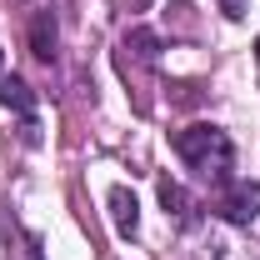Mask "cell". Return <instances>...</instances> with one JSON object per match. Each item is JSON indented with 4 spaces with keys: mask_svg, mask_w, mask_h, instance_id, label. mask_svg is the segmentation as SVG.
Listing matches in <instances>:
<instances>
[{
    "mask_svg": "<svg viewBox=\"0 0 260 260\" xmlns=\"http://www.w3.org/2000/svg\"><path fill=\"white\" fill-rule=\"evenodd\" d=\"M215 210H220V220H230V225H255V215H260V185H255V180H230V185H220Z\"/></svg>",
    "mask_w": 260,
    "mask_h": 260,
    "instance_id": "2",
    "label": "cell"
},
{
    "mask_svg": "<svg viewBox=\"0 0 260 260\" xmlns=\"http://www.w3.org/2000/svg\"><path fill=\"white\" fill-rule=\"evenodd\" d=\"M55 45H60V35H55V15L50 10H40L30 20V50H35V60H55Z\"/></svg>",
    "mask_w": 260,
    "mask_h": 260,
    "instance_id": "5",
    "label": "cell"
},
{
    "mask_svg": "<svg viewBox=\"0 0 260 260\" xmlns=\"http://www.w3.org/2000/svg\"><path fill=\"white\" fill-rule=\"evenodd\" d=\"M160 205L165 215H175V220H190V195H185V185H175V180H160Z\"/></svg>",
    "mask_w": 260,
    "mask_h": 260,
    "instance_id": "6",
    "label": "cell"
},
{
    "mask_svg": "<svg viewBox=\"0 0 260 260\" xmlns=\"http://www.w3.org/2000/svg\"><path fill=\"white\" fill-rule=\"evenodd\" d=\"M0 65H5V50H0Z\"/></svg>",
    "mask_w": 260,
    "mask_h": 260,
    "instance_id": "9",
    "label": "cell"
},
{
    "mask_svg": "<svg viewBox=\"0 0 260 260\" xmlns=\"http://www.w3.org/2000/svg\"><path fill=\"white\" fill-rule=\"evenodd\" d=\"M125 50H135L145 65H155V60H160V35H150V30H130V35H125Z\"/></svg>",
    "mask_w": 260,
    "mask_h": 260,
    "instance_id": "7",
    "label": "cell"
},
{
    "mask_svg": "<svg viewBox=\"0 0 260 260\" xmlns=\"http://www.w3.org/2000/svg\"><path fill=\"white\" fill-rule=\"evenodd\" d=\"M110 220H115V235H120V240H135V230H140V205H135V195H130L125 185L110 190Z\"/></svg>",
    "mask_w": 260,
    "mask_h": 260,
    "instance_id": "4",
    "label": "cell"
},
{
    "mask_svg": "<svg viewBox=\"0 0 260 260\" xmlns=\"http://www.w3.org/2000/svg\"><path fill=\"white\" fill-rule=\"evenodd\" d=\"M175 155L190 165L200 180H210V185H230V170H235V145H230V135L220 125H185L175 135Z\"/></svg>",
    "mask_w": 260,
    "mask_h": 260,
    "instance_id": "1",
    "label": "cell"
},
{
    "mask_svg": "<svg viewBox=\"0 0 260 260\" xmlns=\"http://www.w3.org/2000/svg\"><path fill=\"white\" fill-rule=\"evenodd\" d=\"M220 10H225L230 20H245V10H250V0H215Z\"/></svg>",
    "mask_w": 260,
    "mask_h": 260,
    "instance_id": "8",
    "label": "cell"
},
{
    "mask_svg": "<svg viewBox=\"0 0 260 260\" xmlns=\"http://www.w3.org/2000/svg\"><path fill=\"white\" fill-rule=\"evenodd\" d=\"M0 105L25 120V140L35 145V140H40V130H35V95H30V85H25L20 75H0Z\"/></svg>",
    "mask_w": 260,
    "mask_h": 260,
    "instance_id": "3",
    "label": "cell"
}]
</instances>
